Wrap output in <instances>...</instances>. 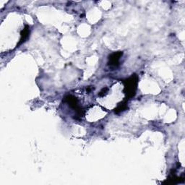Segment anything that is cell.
Returning a JSON list of instances; mask_svg holds the SVG:
<instances>
[{
	"label": "cell",
	"instance_id": "cell-2",
	"mask_svg": "<svg viewBox=\"0 0 185 185\" xmlns=\"http://www.w3.org/2000/svg\"><path fill=\"white\" fill-rule=\"evenodd\" d=\"M121 56H122V52H117V53L113 54L111 56V58H109L110 60V64L114 65V66H117L119 64V60L120 59Z\"/></svg>",
	"mask_w": 185,
	"mask_h": 185
},
{
	"label": "cell",
	"instance_id": "cell-1",
	"mask_svg": "<svg viewBox=\"0 0 185 185\" xmlns=\"http://www.w3.org/2000/svg\"><path fill=\"white\" fill-rule=\"evenodd\" d=\"M137 84H138V76L135 75H132L131 77L126 80L125 90H127V93L130 97L134 96L135 94Z\"/></svg>",
	"mask_w": 185,
	"mask_h": 185
},
{
	"label": "cell",
	"instance_id": "cell-3",
	"mask_svg": "<svg viewBox=\"0 0 185 185\" xmlns=\"http://www.w3.org/2000/svg\"><path fill=\"white\" fill-rule=\"evenodd\" d=\"M28 35H29V29H28V27L26 26V28L24 29L22 33H21V37L22 38H21V40H20L21 41L20 43H23V42H24L25 40H26V39L28 36Z\"/></svg>",
	"mask_w": 185,
	"mask_h": 185
}]
</instances>
